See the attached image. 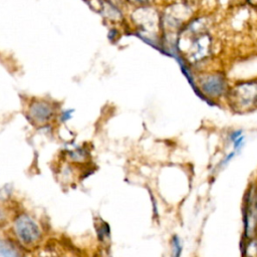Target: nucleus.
<instances>
[{
    "mask_svg": "<svg viewBox=\"0 0 257 257\" xmlns=\"http://www.w3.org/2000/svg\"><path fill=\"white\" fill-rule=\"evenodd\" d=\"M185 32L191 38L187 60L195 64L207 59L212 52V38L206 26L201 22L191 21L185 28Z\"/></svg>",
    "mask_w": 257,
    "mask_h": 257,
    "instance_id": "nucleus-1",
    "label": "nucleus"
},
{
    "mask_svg": "<svg viewBox=\"0 0 257 257\" xmlns=\"http://www.w3.org/2000/svg\"><path fill=\"white\" fill-rule=\"evenodd\" d=\"M230 107L236 112H248L257 108V81L241 82L227 93Z\"/></svg>",
    "mask_w": 257,
    "mask_h": 257,
    "instance_id": "nucleus-2",
    "label": "nucleus"
},
{
    "mask_svg": "<svg viewBox=\"0 0 257 257\" xmlns=\"http://www.w3.org/2000/svg\"><path fill=\"white\" fill-rule=\"evenodd\" d=\"M15 232L19 240L26 244L31 245L37 242L40 238V230L37 224L27 215H20L15 220Z\"/></svg>",
    "mask_w": 257,
    "mask_h": 257,
    "instance_id": "nucleus-3",
    "label": "nucleus"
},
{
    "mask_svg": "<svg viewBox=\"0 0 257 257\" xmlns=\"http://www.w3.org/2000/svg\"><path fill=\"white\" fill-rule=\"evenodd\" d=\"M200 89L203 94L210 98H218L227 90V81L224 74L214 72L202 76L199 81Z\"/></svg>",
    "mask_w": 257,
    "mask_h": 257,
    "instance_id": "nucleus-4",
    "label": "nucleus"
},
{
    "mask_svg": "<svg viewBox=\"0 0 257 257\" xmlns=\"http://www.w3.org/2000/svg\"><path fill=\"white\" fill-rule=\"evenodd\" d=\"M244 224L245 236L252 238L257 229V198L252 192L249 193L244 210Z\"/></svg>",
    "mask_w": 257,
    "mask_h": 257,
    "instance_id": "nucleus-5",
    "label": "nucleus"
},
{
    "mask_svg": "<svg viewBox=\"0 0 257 257\" xmlns=\"http://www.w3.org/2000/svg\"><path fill=\"white\" fill-rule=\"evenodd\" d=\"M52 107L43 101H37L31 105L30 108V115L36 121H45L47 120L52 114Z\"/></svg>",
    "mask_w": 257,
    "mask_h": 257,
    "instance_id": "nucleus-6",
    "label": "nucleus"
},
{
    "mask_svg": "<svg viewBox=\"0 0 257 257\" xmlns=\"http://www.w3.org/2000/svg\"><path fill=\"white\" fill-rule=\"evenodd\" d=\"M0 257H20L18 249L9 241H0Z\"/></svg>",
    "mask_w": 257,
    "mask_h": 257,
    "instance_id": "nucleus-7",
    "label": "nucleus"
},
{
    "mask_svg": "<svg viewBox=\"0 0 257 257\" xmlns=\"http://www.w3.org/2000/svg\"><path fill=\"white\" fill-rule=\"evenodd\" d=\"M94 225H95L97 237L101 242H105L106 239H109V236H110L109 226L105 221H103L101 219H98L97 221L95 220Z\"/></svg>",
    "mask_w": 257,
    "mask_h": 257,
    "instance_id": "nucleus-8",
    "label": "nucleus"
},
{
    "mask_svg": "<svg viewBox=\"0 0 257 257\" xmlns=\"http://www.w3.org/2000/svg\"><path fill=\"white\" fill-rule=\"evenodd\" d=\"M172 257H181L183 251V245L179 236L174 235L172 238Z\"/></svg>",
    "mask_w": 257,
    "mask_h": 257,
    "instance_id": "nucleus-9",
    "label": "nucleus"
},
{
    "mask_svg": "<svg viewBox=\"0 0 257 257\" xmlns=\"http://www.w3.org/2000/svg\"><path fill=\"white\" fill-rule=\"evenodd\" d=\"M74 112V109H66L64 110L61 115H60V119L61 121H66L68 119H70L72 117V113Z\"/></svg>",
    "mask_w": 257,
    "mask_h": 257,
    "instance_id": "nucleus-10",
    "label": "nucleus"
},
{
    "mask_svg": "<svg viewBox=\"0 0 257 257\" xmlns=\"http://www.w3.org/2000/svg\"><path fill=\"white\" fill-rule=\"evenodd\" d=\"M235 155H236V152L235 151H233V152H231L230 154H228L227 156H226V158L221 162V164H220V166L221 167H224V166H226L228 163H230V161L235 157Z\"/></svg>",
    "mask_w": 257,
    "mask_h": 257,
    "instance_id": "nucleus-11",
    "label": "nucleus"
},
{
    "mask_svg": "<svg viewBox=\"0 0 257 257\" xmlns=\"http://www.w3.org/2000/svg\"><path fill=\"white\" fill-rule=\"evenodd\" d=\"M116 34H117L116 30H114V29H111V30L108 32V39H109V40H112Z\"/></svg>",
    "mask_w": 257,
    "mask_h": 257,
    "instance_id": "nucleus-12",
    "label": "nucleus"
},
{
    "mask_svg": "<svg viewBox=\"0 0 257 257\" xmlns=\"http://www.w3.org/2000/svg\"><path fill=\"white\" fill-rule=\"evenodd\" d=\"M247 2L253 6V7H257V0H247Z\"/></svg>",
    "mask_w": 257,
    "mask_h": 257,
    "instance_id": "nucleus-13",
    "label": "nucleus"
},
{
    "mask_svg": "<svg viewBox=\"0 0 257 257\" xmlns=\"http://www.w3.org/2000/svg\"><path fill=\"white\" fill-rule=\"evenodd\" d=\"M132 2H136V3H141V4H145L148 3L150 0H130Z\"/></svg>",
    "mask_w": 257,
    "mask_h": 257,
    "instance_id": "nucleus-14",
    "label": "nucleus"
}]
</instances>
